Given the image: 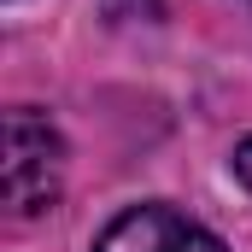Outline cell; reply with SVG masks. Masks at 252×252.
Wrapping results in <instances>:
<instances>
[{"label":"cell","instance_id":"obj_3","mask_svg":"<svg viewBox=\"0 0 252 252\" xmlns=\"http://www.w3.org/2000/svg\"><path fill=\"white\" fill-rule=\"evenodd\" d=\"M235 170H241V182L252 188V141H241V153H235Z\"/></svg>","mask_w":252,"mask_h":252},{"label":"cell","instance_id":"obj_2","mask_svg":"<svg viewBox=\"0 0 252 252\" xmlns=\"http://www.w3.org/2000/svg\"><path fill=\"white\" fill-rule=\"evenodd\" d=\"M94 252H223V241L170 205H135L100 235Z\"/></svg>","mask_w":252,"mask_h":252},{"label":"cell","instance_id":"obj_1","mask_svg":"<svg viewBox=\"0 0 252 252\" xmlns=\"http://www.w3.org/2000/svg\"><path fill=\"white\" fill-rule=\"evenodd\" d=\"M64 182V141L41 112L18 106L6 112V211L12 217H35L59 199Z\"/></svg>","mask_w":252,"mask_h":252}]
</instances>
